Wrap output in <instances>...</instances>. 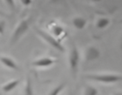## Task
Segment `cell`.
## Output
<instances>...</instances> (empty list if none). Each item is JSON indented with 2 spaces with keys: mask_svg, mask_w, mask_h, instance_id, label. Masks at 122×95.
<instances>
[{
  "mask_svg": "<svg viewBox=\"0 0 122 95\" xmlns=\"http://www.w3.org/2000/svg\"><path fill=\"white\" fill-rule=\"evenodd\" d=\"M109 23H110V20L108 18H99L97 22V27L99 29H104L109 25Z\"/></svg>",
  "mask_w": 122,
  "mask_h": 95,
  "instance_id": "10",
  "label": "cell"
},
{
  "mask_svg": "<svg viewBox=\"0 0 122 95\" xmlns=\"http://www.w3.org/2000/svg\"><path fill=\"white\" fill-rule=\"evenodd\" d=\"M53 31H54V33H55V35L60 36L61 33L63 32V28L61 27V26H58V25H56V26H55V27L53 28Z\"/></svg>",
  "mask_w": 122,
  "mask_h": 95,
  "instance_id": "14",
  "label": "cell"
},
{
  "mask_svg": "<svg viewBox=\"0 0 122 95\" xmlns=\"http://www.w3.org/2000/svg\"><path fill=\"white\" fill-rule=\"evenodd\" d=\"M24 95H33V88H32V84H31V80L29 78L27 79V82H26V86H25Z\"/></svg>",
  "mask_w": 122,
  "mask_h": 95,
  "instance_id": "11",
  "label": "cell"
},
{
  "mask_svg": "<svg viewBox=\"0 0 122 95\" xmlns=\"http://www.w3.org/2000/svg\"><path fill=\"white\" fill-rule=\"evenodd\" d=\"M79 60H80L79 52H78L77 49L74 46L70 52V56H69V65H70V69L73 72V73H76L77 71Z\"/></svg>",
  "mask_w": 122,
  "mask_h": 95,
  "instance_id": "4",
  "label": "cell"
},
{
  "mask_svg": "<svg viewBox=\"0 0 122 95\" xmlns=\"http://www.w3.org/2000/svg\"><path fill=\"white\" fill-rule=\"evenodd\" d=\"M63 87H64V85L63 84L59 85L58 86L56 87V88H55V89H54L52 92H50L48 95H59V93L61 92V90L63 89Z\"/></svg>",
  "mask_w": 122,
  "mask_h": 95,
  "instance_id": "13",
  "label": "cell"
},
{
  "mask_svg": "<svg viewBox=\"0 0 122 95\" xmlns=\"http://www.w3.org/2000/svg\"><path fill=\"white\" fill-rule=\"evenodd\" d=\"M21 2H22V4L25 5H30L31 4H32V1H31V0H22Z\"/></svg>",
  "mask_w": 122,
  "mask_h": 95,
  "instance_id": "16",
  "label": "cell"
},
{
  "mask_svg": "<svg viewBox=\"0 0 122 95\" xmlns=\"http://www.w3.org/2000/svg\"><path fill=\"white\" fill-rule=\"evenodd\" d=\"M55 62H56V61L54 59H49V58H43V59H41L37 60V61H34V62L33 63V65H34V66L47 67V66L52 65Z\"/></svg>",
  "mask_w": 122,
  "mask_h": 95,
  "instance_id": "6",
  "label": "cell"
},
{
  "mask_svg": "<svg viewBox=\"0 0 122 95\" xmlns=\"http://www.w3.org/2000/svg\"><path fill=\"white\" fill-rule=\"evenodd\" d=\"M115 95H122V94H121V92H117Z\"/></svg>",
  "mask_w": 122,
  "mask_h": 95,
  "instance_id": "18",
  "label": "cell"
},
{
  "mask_svg": "<svg viewBox=\"0 0 122 95\" xmlns=\"http://www.w3.org/2000/svg\"><path fill=\"white\" fill-rule=\"evenodd\" d=\"M73 25L76 29L78 30H82L84 28L86 25V20L83 18H76L73 19Z\"/></svg>",
  "mask_w": 122,
  "mask_h": 95,
  "instance_id": "8",
  "label": "cell"
},
{
  "mask_svg": "<svg viewBox=\"0 0 122 95\" xmlns=\"http://www.w3.org/2000/svg\"><path fill=\"white\" fill-rule=\"evenodd\" d=\"M37 32H38V33L41 35V37H42V38H44L45 40L47 41L50 45H52L54 48H56L57 51H60V52H64V47H63V46L61 45L58 41L56 40V39H55L52 36H50L49 34H47V33L44 32H41V31H40V30H37Z\"/></svg>",
  "mask_w": 122,
  "mask_h": 95,
  "instance_id": "3",
  "label": "cell"
},
{
  "mask_svg": "<svg viewBox=\"0 0 122 95\" xmlns=\"http://www.w3.org/2000/svg\"><path fill=\"white\" fill-rule=\"evenodd\" d=\"M86 79L95 80V81L104 82V83H114L121 80V75L113 74H104V75H87Z\"/></svg>",
  "mask_w": 122,
  "mask_h": 95,
  "instance_id": "1",
  "label": "cell"
},
{
  "mask_svg": "<svg viewBox=\"0 0 122 95\" xmlns=\"http://www.w3.org/2000/svg\"><path fill=\"white\" fill-rule=\"evenodd\" d=\"M6 2H7V4H8V5H10L12 6V7H13V6H14V3H13V1H11V0H8V1H6Z\"/></svg>",
  "mask_w": 122,
  "mask_h": 95,
  "instance_id": "17",
  "label": "cell"
},
{
  "mask_svg": "<svg viewBox=\"0 0 122 95\" xmlns=\"http://www.w3.org/2000/svg\"><path fill=\"white\" fill-rule=\"evenodd\" d=\"M84 95H97V90L93 86H87L84 91Z\"/></svg>",
  "mask_w": 122,
  "mask_h": 95,
  "instance_id": "12",
  "label": "cell"
},
{
  "mask_svg": "<svg viewBox=\"0 0 122 95\" xmlns=\"http://www.w3.org/2000/svg\"><path fill=\"white\" fill-rule=\"evenodd\" d=\"M0 61L3 63L5 66H7V67L11 68V69H15V70H17V69H18V65H17V64L14 62L11 59H10V58H8V57H1V58H0Z\"/></svg>",
  "mask_w": 122,
  "mask_h": 95,
  "instance_id": "7",
  "label": "cell"
},
{
  "mask_svg": "<svg viewBox=\"0 0 122 95\" xmlns=\"http://www.w3.org/2000/svg\"><path fill=\"white\" fill-rule=\"evenodd\" d=\"M29 28V20H22L20 22V24L19 26L17 27V29L14 32L12 38H11V43H15L16 41L19 40V38L24 34V33L28 30Z\"/></svg>",
  "mask_w": 122,
  "mask_h": 95,
  "instance_id": "2",
  "label": "cell"
},
{
  "mask_svg": "<svg viewBox=\"0 0 122 95\" xmlns=\"http://www.w3.org/2000/svg\"><path fill=\"white\" fill-rule=\"evenodd\" d=\"M5 22L0 21V34L3 35L5 32Z\"/></svg>",
  "mask_w": 122,
  "mask_h": 95,
  "instance_id": "15",
  "label": "cell"
},
{
  "mask_svg": "<svg viewBox=\"0 0 122 95\" xmlns=\"http://www.w3.org/2000/svg\"><path fill=\"white\" fill-rule=\"evenodd\" d=\"M19 84H20V80H18V79H17V80H13V81L10 82L8 84L5 85L3 86V91L5 92H11V90H13Z\"/></svg>",
  "mask_w": 122,
  "mask_h": 95,
  "instance_id": "9",
  "label": "cell"
},
{
  "mask_svg": "<svg viewBox=\"0 0 122 95\" xmlns=\"http://www.w3.org/2000/svg\"><path fill=\"white\" fill-rule=\"evenodd\" d=\"M100 57V52L99 50L97 49L94 46H91L89 47L85 53V59L88 61H92V60L97 59Z\"/></svg>",
  "mask_w": 122,
  "mask_h": 95,
  "instance_id": "5",
  "label": "cell"
}]
</instances>
